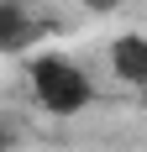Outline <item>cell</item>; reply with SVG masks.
<instances>
[{
    "label": "cell",
    "instance_id": "6da1fadb",
    "mask_svg": "<svg viewBox=\"0 0 147 152\" xmlns=\"http://www.w3.org/2000/svg\"><path fill=\"white\" fill-rule=\"evenodd\" d=\"M32 94L47 115H79V110L95 100V84L74 58H58V53H42L32 63Z\"/></svg>",
    "mask_w": 147,
    "mask_h": 152
},
{
    "label": "cell",
    "instance_id": "277c9868",
    "mask_svg": "<svg viewBox=\"0 0 147 152\" xmlns=\"http://www.w3.org/2000/svg\"><path fill=\"white\" fill-rule=\"evenodd\" d=\"M84 5H89V11H116L121 0H84Z\"/></svg>",
    "mask_w": 147,
    "mask_h": 152
},
{
    "label": "cell",
    "instance_id": "7a4b0ae2",
    "mask_svg": "<svg viewBox=\"0 0 147 152\" xmlns=\"http://www.w3.org/2000/svg\"><path fill=\"white\" fill-rule=\"evenodd\" d=\"M110 63H116V74L126 79V84H147V37H142V31H126V37H116V47H110Z\"/></svg>",
    "mask_w": 147,
    "mask_h": 152
},
{
    "label": "cell",
    "instance_id": "3957f363",
    "mask_svg": "<svg viewBox=\"0 0 147 152\" xmlns=\"http://www.w3.org/2000/svg\"><path fill=\"white\" fill-rule=\"evenodd\" d=\"M21 42H26V16H21V5L11 0V5H0V47L16 53Z\"/></svg>",
    "mask_w": 147,
    "mask_h": 152
}]
</instances>
